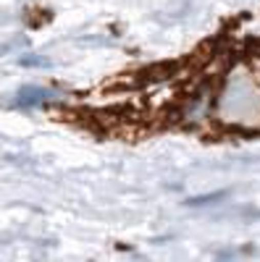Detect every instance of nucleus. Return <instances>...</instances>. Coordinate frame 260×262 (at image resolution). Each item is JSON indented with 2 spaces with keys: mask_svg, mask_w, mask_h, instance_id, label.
<instances>
[{
  "mask_svg": "<svg viewBox=\"0 0 260 262\" xmlns=\"http://www.w3.org/2000/svg\"><path fill=\"white\" fill-rule=\"evenodd\" d=\"M221 196H224V191H215V194H208V196H192L187 205H208L210 200H221Z\"/></svg>",
  "mask_w": 260,
  "mask_h": 262,
  "instance_id": "2",
  "label": "nucleus"
},
{
  "mask_svg": "<svg viewBox=\"0 0 260 262\" xmlns=\"http://www.w3.org/2000/svg\"><path fill=\"white\" fill-rule=\"evenodd\" d=\"M55 95L50 90H45V86H21L16 95V105L18 107H37V105H45Z\"/></svg>",
  "mask_w": 260,
  "mask_h": 262,
  "instance_id": "1",
  "label": "nucleus"
},
{
  "mask_svg": "<svg viewBox=\"0 0 260 262\" xmlns=\"http://www.w3.org/2000/svg\"><path fill=\"white\" fill-rule=\"evenodd\" d=\"M18 63H21V66H39V69H48V66H50V60H45V58H32V55L21 58Z\"/></svg>",
  "mask_w": 260,
  "mask_h": 262,
  "instance_id": "3",
  "label": "nucleus"
}]
</instances>
